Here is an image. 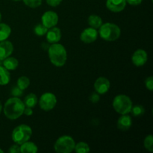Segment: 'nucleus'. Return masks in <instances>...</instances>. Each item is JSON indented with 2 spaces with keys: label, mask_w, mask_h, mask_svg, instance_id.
<instances>
[{
  "label": "nucleus",
  "mask_w": 153,
  "mask_h": 153,
  "mask_svg": "<svg viewBox=\"0 0 153 153\" xmlns=\"http://www.w3.org/2000/svg\"><path fill=\"white\" fill-rule=\"evenodd\" d=\"M34 33L37 34V36H43L46 34L48 31V28L46 26L43 25V24H37L35 27H34Z\"/></svg>",
  "instance_id": "26"
},
{
  "label": "nucleus",
  "mask_w": 153,
  "mask_h": 153,
  "mask_svg": "<svg viewBox=\"0 0 153 153\" xmlns=\"http://www.w3.org/2000/svg\"><path fill=\"white\" fill-rule=\"evenodd\" d=\"M126 5V0H107L106 7L109 10L118 13L124 10Z\"/></svg>",
  "instance_id": "12"
},
{
  "label": "nucleus",
  "mask_w": 153,
  "mask_h": 153,
  "mask_svg": "<svg viewBox=\"0 0 153 153\" xmlns=\"http://www.w3.org/2000/svg\"><path fill=\"white\" fill-rule=\"evenodd\" d=\"M61 1L62 0H46L47 4L52 7H56V6L59 5Z\"/></svg>",
  "instance_id": "31"
},
{
  "label": "nucleus",
  "mask_w": 153,
  "mask_h": 153,
  "mask_svg": "<svg viewBox=\"0 0 153 153\" xmlns=\"http://www.w3.org/2000/svg\"><path fill=\"white\" fill-rule=\"evenodd\" d=\"M32 135V130L28 126L22 124L16 126L12 132V140L16 144L21 145L29 140Z\"/></svg>",
  "instance_id": "4"
},
{
  "label": "nucleus",
  "mask_w": 153,
  "mask_h": 153,
  "mask_svg": "<svg viewBox=\"0 0 153 153\" xmlns=\"http://www.w3.org/2000/svg\"><path fill=\"white\" fill-rule=\"evenodd\" d=\"M111 83L108 79L105 77H100L96 80L94 83V88L99 94H105L109 91Z\"/></svg>",
  "instance_id": "10"
},
{
  "label": "nucleus",
  "mask_w": 153,
  "mask_h": 153,
  "mask_svg": "<svg viewBox=\"0 0 153 153\" xmlns=\"http://www.w3.org/2000/svg\"><path fill=\"white\" fill-rule=\"evenodd\" d=\"M145 85H146V88L149 90L150 91H152L153 90V78L152 76H149L145 81Z\"/></svg>",
  "instance_id": "29"
},
{
  "label": "nucleus",
  "mask_w": 153,
  "mask_h": 153,
  "mask_svg": "<svg viewBox=\"0 0 153 153\" xmlns=\"http://www.w3.org/2000/svg\"><path fill=\"white\" fill-rule=\"evenodd\" d=\"M13 1H20V0H13Z\"/></svg>",
  "instance_id": "38"
},
{
  "label": "nucleus",
  "mask_w": 153,
  "mask_h": 153,
  "mask_svg": "<svg viewBox=\"0 0 153 153\" xmlns=\"http://www.w3.org/2000/svg\"><path fill=\"white\" fill-rule=\"evenodd\" d=\"M131 112L133 114V116L139 117V116H141V115H143V114H144L145 109L142 105H137L135 106H132Z\"/></svg>",
  "instance_id": "25"
},
{
  "label": "nucleus",
  "mask_w": 153,
  "mask_h": 153,
  "mask_svg": "<svg viewBox=\"0 0 153 153\" xmlns=\"http://www.w3.org/2000/svg\"><path fill=\"white\" fill-rule=\"evenodd\" d=\"M30 85V80L26 76H21L17 80V87L21 90L24 91Z\"/></svg>",
  "instance_id": "23"
},
{
  "label": "nucleus",
  "mask_w": 153,
  "mask_h": 153,
  "mask_svg": "<svg viewBox=\"0 0 153 153\" xmlns=\"http://www.w3.org/2000/svg\"><path fill=\"white\" fill-rule=\"evenodd\" d=\"M56 97L53 94L49 92L43 94L40 97V102H39L40 108L46 111H49L53 109L56 105Z\"/></svg>",
  "instance_id": "7"
},
{
  "label": "nucleus",
  "mask_w": 153,
  "mask_h": 153,
  "mask_svg": "<svg viewBox=\"0 0 153 153\" xmlns=\"http://www.w3.org/2000/svg\"><path fill=\"white\" fill-rule=\"evenodd\" d=\"M142 1L143 0H126V1L131 5H138L142 2Z\"/></svg>",
  "instance_id": "33"
},
{
  "label": "nucleus",
  "mask_w": 153,
  "mask_h": 153,
  "mask_svg": "<svg viewBox=\"0 0 153 153\" xmlns=\"http://www.w3.org/2000/svg\"><path fill=\"white\" fill-rule=\"evenodd\" d=\"M25 104L18 97L8 99L4 106V114L7 119L16 120L23 114Z\"/></svg>",
  "instance_id": "1"
},
{
  "label": "nucleus",
  "mask_w": 153,
  "mask_h": 153,
  "mask_svg": "<svg viewBox=\"0 0 153 153\" xmlns=\"http://www.w3.org/2000/svg\"><path fill=\"white\" fill-rule=\"evenodd\" d=\"M1 110H2V105H1V102H0V113H1Z\"/></svg>",
  "instance_id": "35"
},
{
  "label": "nucleus",
  "mask_w": 153,
  "mask_h": 153,
  "mask_svg": "<svg viewBox=\"0 0 153 153\" xmlns=\"http://www.w3.org/2000/svg\"><path fill=\"white\" fill-rule=\"evenodd\" d=\"M74 150L77 153H88L90 152V146L85 142H79L75 146Z\"/></svg>",
  "instance_id": "22"
},
{
  "label": "nucleus",
  "mask_w": 153,
  "mask_h": 153,
  "mask_svg": "<svg viewBox=\"0 0 153 153\" xmlns=\"http://www.w3.org/2000/svg\"><path fill=\"white\" fill-rule=\"evenodd\" d=\"M148 59L147 53L143 49H137L133 54L131 57V61L134 65L137 67H142L146 63Z\"/></svg>",
  "instance_id": "11"
},
{
  "label": "nucleus",
  "mask_w": 153,
  "mask_h": 153,
  "mask_svg": "<svg viewBox=\"0 0 153 153\" xmlns=\"http://www.w3.org/2000/svg\"><path fill=\"white\" fill-rule=\"evenodd\" d=\"M8 152L10 153H19L20 152V146H18V144L13 145L9 149Z\"/></svg>",
  "instance_id": "32"
},
{
  "label": "nucleus",
  "mask_w": 153,
  "mask_h": 153,
  "mask_svg": "<svg viewBox=\"0 0 153 153\" xmlns=\"http://www.w3.org/2000/svg\"><path fill=\"white\" fill-rule=\"evenodd\" d=\"M10 79V75L9 70H7L4 66L0 65V85H7Z\"/></svg>",
  "instance_id": "18"
},
{
  "label": "nucleus",
  "mask_w": 153,
  "mask_h": 153,
  "mask_svg": "<svg viewBox=\"0 0 153 153\" xmlns=\"http://www.w3.org/2000/svg\"><path fill=\"white\" fill-rule=\"evenodd\" d=\"M41 19L42 24L49 29V28L55 26L58 24V16L55 12L49 10L43 13Z\"/></svg>",
  "instance_id": "8"
},
{
  "label": "nucleus",
  "mask_w": 153,
  "mask_h": 153,
  "mask_svg": "<svg viewBox=\"0 0 153 153\" xmlns=\"http://www.w3.org/2000/svg\"><path fill=\"white\" fill-rule=\"evenodd\" d=\"M2 65L7 69V70H14L18 67V60L13 57H7L5 59L3 60Z\"/></svg>",
  "instance_id": "17"
},
{
  "label": "nucleus",
  "mask_w": 153,
  "mask_h": 153,
  "mask_svg": "<svg viewBox=\"0 0 153 153\" xmlns=\"http://www.w3.org/2000/svg\"><path fill=\"white\" fill-rule=\"evenodd\" d=\"M100 35L106 41H115L120 37V28L116 24L107 22L100 27Z\"/></svg>",
  "instance_id": "3"
},
{
  "label": "nucleus",
  "mask_w": 153,
  "mask_h": 153,
  "mask_svg": "<svg viewBox=\"0 0 153 153\" xmlns=\"http://www.w3.org/2000/svg\"><path fill=\"white\" fill-rule=\"evenodd\" d=\"M2 152H3V150H2V149H0V153H2Z\"/></svg>",
  "instance_id": "36"
},
{
  "label": "nucleus",
  "mask_w": 153,
  "mask_h": 153,
  "mask_svg": "<svg viewBox=\"0 0 153 153\" xmlns=\"http://www.w3.org/2000/svg\"><path fill=\"white\" fill-rule=\"evenodd\" d=\"M37 102H38V99L37 96L34 94H30L25 97L23 102L25 107H29L32 108L35 107L36 105L37 104Z\"/></svg>",
  "instance_id": "21"
},
{
  "label": "nucleus",
  "mask_w": 153,
  "mask_h": 153,
  "mask_svg": "<svg viewBox=\"0 0 153 153\" xmlns=\"http://www.w3.org/2000/svg\"><path fill=\"white\" fill-rule=\"evenodd\" d=\"M88 24L90 25V26L94 28H99L102 25V20L101 17L97 15L93 14L88 17Z\"/></svg>",
  "instance_id": "20"
},
{
  "label": "nucleus",
  "mask_w": 153,
  "mask_h": 153,
  "mask_svg": "<svg viewBox=\"0 0 153 153\" xmlns=\"http://www.w3.org/2000/svg\"><path fill=\"white\" fill-rule=\"evenodd\" d=\"M49 58L51 63L55 67H63L67 58L66 49L60 43H52L49 47Z\"/></svg>",
  "instance_id": "2"
},
{
  "label": "nucleus",
  "mask_w": 153,
  "mask_h": 153,
  "mask_svg": "<svg viewBox=\"0 0 153 153\" xmlns=\"http://www.w3.org/2000/svg\"><path fill=\"white\" fill-rule=\"evenodd\" d=\"M13 51V46L11 42L3 40L0 42V60L3 61L10 56Z\"/></svg>",
  "instance_id": "13"
},
{
  "label": "nucleus",
  "mask_w": 153,
  "mask_h": 153,
  "mask_svg": "<svg viewBox=\"0 0 153 153\" xmlns=\"http://www.w3.org/2000/svg\"><path fill=\"white\" fill-rule=\"evenodd\" d=\"M11 94L14 97H20L22 94V90H21L18 87H13L11 90Z\"/></svg>",
  "instance_id": "28"
},
{
  "label": "nucleus",
  "mask_w": 153,
  "mask_h": 153,
  "mask_svg": "<svg viewBox=\"0 0 153 153\" xmlns=\"http://www.w3.org/2000/svg\"><path fill=\"white\" fill-rule=\"evenodd\" d=\"M100 94L97 93H93L90 97V101L93 103H97L100 101Z\"/></svg>",
  "instance_id": "30"
},
{
  "label": "nucleus",
  "mask_w": 153,
  "mask_h": 153,
  "mask_svg": "<svg viewBox=\"0 0 153 153\" xmlns=\"http://www.w3.org/2000/svg\"><path fill=\"white\" fill-rule=\"evenodd\" d=\"M38 151V148L36 146L35 143L32 142L28 141L25 142L20 146V152L22 153H35Z\"/></svg>",
  "instance_id": "16"
},
{
  "label": "nucleus",
  "mask_w": 153,
  "mask_h": 153,
  "mask_svg": "<svg viewBox=\"0 0 153 153\" xmlns=\"http://www.w3.org/2000/svg\"><path fill=\"white\" fill-rule=\"evenodd\" d=\"M76 143L73 137L68 135L60 137L55 143V152L59 153H70L74 150Z\"/></svg>",
  "instance_id": "6"
},
{
  "label": "nucleus",
  "mask_w": 153,
  "mask_h": 153,
  "mask_svg": "<svg viewBox=\"0 0 153 153\" xmlns=\"http://www.w3.org/2000/svg\"><path fill=\"white\" fill-rule=\"evenodd\" d=\"M144 147L149 152H153V137L152 134H149L145 137L144 140Z\"/></svg>",
  "instance_id": "24"
},
{
  "label": "nucleus",
  "mask_w": 153,
  "mask_h": 153,
  "mask_svg": "<svg viewBox=\"0 0 153 153\" xmlns=\"http://www.w3.org/2000/svg\"><path fill=\"white\" fill-rule=\"evenodd\" d=\"M98 37V31L96 28H88L84 30L80 35V39L85 43H91L96 41Z\"/></svg>",
  "instance_id": "9"
},
{
  "label": "nucleus",
  "mask_w": 153,
  "mask_h": 153,
  "mask_svg": "<svg viewBox=\"0 0 153 153\" xmlns=\"http://www.w3.org/2000/svg\"><path fill=\"white\" fill-rule=\"evenodd\" d=\"M11 33V28L5 23H0V42L8 38Z\"/></svg>",
  "instance_id": "19"
},
{
  "label": "nucleus",
  "mask_w": 153,
  "mask_h": 153,
  "mask_svg": "<svg viewBox=\"0 0 153 153\" xmlns=\"http://www.w3.org/2000/svg\"><path fill=\"white\" fill-rule=\"evenodd\" d=\"M113 107L114 110L120 114H128L131 112L132 108V102L128 96L117 95L113 101Z\"/></svg>",
  "instance_id": "5"
},
{
  "label": "nucleus",
  "mask_w": 153,
  "mask_h": 153,
  "mask_svg": "<svg viewBox=\"0 0 153 153\" xmlns=\"http://www.w3.org/2000/svg\"><path fill=\"white\" fill-rule=\"evenodd\" d=\"M1 13H0V21H1Z\"/></svg>",
  "instance_id": "37"
},
{
  "label": "nucleus",
  "mask_w": 153,
  "mask_h": 153,
  "mask_svg": "<svg viewBox=\"0 0 153 153\" xmlns=\"http://www.w3.org/2000/svg\"><path fill=\"white\" fill-rule=\"evenodd\" d=\"M25 5L31 7V8H36L41 4L42 0H23Z\"/></svg>",
  "instance_id": "27"
},
{
  "label": "nucleus",
  "mask_w": 153,
  "mask_h": 153,
  "mask_svg": "<svg viewBox=\"0 0 153 153\" xmlns=\"http://www.w3.org/2000/svg\"><path fill=\"white\" fill-rule=\"evenodd\" d=\"M23 114H24L26 115V116H31V115H32L33 114V111H32V109H31V108L25 107Z\"/></svg>",
  "instance_id": "34"
},
{
  "label": "nucleus",
  "mask_w": 153,
  "mask_h": 153,
  "mask_svg": "<svg viewBox=\"0 0 153 153\" xmlns=\"http://www.w3.org/2000/svg\"><path fill=\"white\" fill-rule=\"evenodd\" d=\"M132 120L131 117L127 114H123L117 120V127L121 131H127L131 127Z\"/></svg>",
  "instance_id": "15"
},
{
  "label": "nucleus",
  "mask_w": 153,
  "mask_h": 153,
  "mask_svg": "<svg viewBox=\"0 0 153 153\" xmlns=\"http://www.w3.org/2000/svg\"><path fill=\"white\" fill-rule=\"evenodd\" d=\"M61 38V32L60 28L54 26L48 29L46 32V40L50 43H55L60 41Z\"/></svg>",
  "instance_id": "14"
}]
</instances>
